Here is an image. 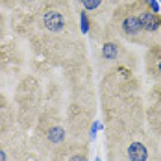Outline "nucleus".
<instances>
[{"label":"nucleus","instance_id":"nucleus-1","mask_svg":"<svg viewBox=\"0 0 161 161\" xmlns=\"http://www.w3.org/2000/svg\"><path fill=\"white\" fill-rule=\"evenodd\" d=\"M98 93L108 161H154L156 143L146 126V102L135 69H111L100 76Z\"/></svg>","mask_w":161,"mask_h":161},{"label":"nucleus","instance_id":"nucleus-2","mask_svg":"<svg viewBox=\"0 0 161 161\" xmlns=\"http://www.w3.org/2000/svg\"><path fill=\"white\" fill-rule=\"evenodd\" d=\"M24 30L33 52L54 67L87 59V50L70 0H48L28 11Z\"/></svg>","mask_w":161,"mask_h":161},{"label":"nucleus","instance_id":"nucleus-3","mask_svg":"<svg viewBox=\"0 0 161 161\" xmlns=\"http://www.w3.org/2000/svg\"><path fill=\"white\" fill-rule=\"evenodd\" d=\"M63 78L67 83V106L65 122L70 141L89 143V128L97 115V91L93 83V70L87 59L63 67Z\"/></svg>","mask_w":161,"mask_h":161},{"label":"nucleus","instance_id":"nucleus-4","mask_svg":"<svg viewBox=\"0 0 161 161\" xmlns=\"http://www.w3.org/2000/svg\"><path fill=\"white\" fill-rule=\"evenodd\" d=\"M43 106L45 95L39 78L33 74H24L15 89V113L20 131H30L35 128Z\"/></svg>","mask_w":161,"mask_h":161},{"label":"nucleus","instance_id":"nucleus-5","mask_svg":"<svg viewBox=\"0 0 161 161\" xmlns=\"http://www.w3.org/2000/svg\"><path fill=\"white\" fill-rule=\"evenodd\" d=\"M106 32L117 35L119 39L133 43V45H141V47H152L145 28L141 24V19L137 15V9L133 6V0H130L126 4H120L115 11L111 19L106 26Z\"/></svg>","mask_w":161,"mask_h":161},{"label":"nucleus","instance_id":"nucleus-6","mask_svg":"<svg viewBox=\"0 0 161 161\" xmlns=\"http://www.w3.org/2000/svg\"><path fill=\"white\" fill-rule=\"evenodd\" d=\"M97 48V69L100 76L109 72L117 67H130L135 69V56L126 48L124 41L109 32H104V37L98 41Z\"/></svg>","mask_w":161,"mask_h":161},{"label":"nucleus","instance_id":"nucleus-7","mask_svg":"<svg viewBox=\"0 0 161 161\" xmlns=\"http://www.w3.org/2000/svg\"><path fill=\"white\" fill-rule=\"evenodd\" d=\"M146 126L156 143V148H161V85L152 83L146 100Z\"/></svg>","mask_w":161,"mask_h":161},{"label":"nucleus","instance_id":"nucleus-8","mask_svg":"<svg viewBox=\"0 0 161 161\" xmlns=\"http://www.w3.org/2000/svg\"><path fill=\"white\" fill-rule=\"evenodd\" d=\"M17 161H52V150L47 148L35 135L22 139Z\"/></svg>","mask_w":161,"mask_h":161},{"label":"nucleus","instance_id":"nucleus-9","mask_svg":"<svg viewBox=\"0 0 161 161\" xmlns=\"http://www.w3.org/2000/svg\"><path fill=\"white\" fill-rule=\"evenodd\" d=\"M52 161H89V143L69 141L52 150Z\"/></svg>","mask_w":161,"mask_h":161},{"label":"nucleus","instance_id":"nucleus-10","mask_svg":"<svg viewBox=\"0 0 161 161\" xmlns=\"http://www.w3.org/2000/svg\"><path fill=\"white\" fill-rule=\"evenodd\" d=\"M19 130L17 113L9 98L0 91V137H8Z\"/></svg>","mask_w":161,"mask_h":161},{"label":"nucleus","instance_id":"nucleus-11","mask_svg":"<svg viewBox=\"0 0 161 161\" xmlns=\"http://www.w3.org/2000/svg\"><path fill=\"white\" fill-rule=\"evenodd\" d=\"M145 70L152 83L161 85V43L146 48L145 54Z\"/></svg>","mask_w":161,"mask_h":161},{"label":"nucleus","instance_id":"nucleus-12","mask_svg":"<svg viewBox=\"0 0 161 161\" xmlns=\"http://www.w3.org/2000/svg\"><path fill=\"white\" fill-rule=\"evenodd\" d=\"M24 135H26V131L17 130L15 133H11L8 137H0V161H17L19 148H20Z\"/></svg>","mask_w":161,"mask_h":161},{"label":"nucleus","instance_id":"nucleus-13","mask_svg":"<svg viewBox=\"0 0 161 161\" xmlns=\"http://www.w3.org/2000/svg\"><path fill=\"white\" fill-rule=\"evenodd\" d=\"M78 24H80V32L83 35H89L91 32V15L85 9H78Z\"/></svg>","mask_w":161,"mask_h":161},{"label":"nucleus","instance_id":"nucleus-14","mask_svg":"<svg viewBox=\"0 0 161 161\" xmlns=\"http://www.w3.org/2000/svg\"><path fill=\"white\" fill-rule=\"evenodd\" d=\"M11 61H13V54L9 52V47H0V72H4Z\"/></svg>","mask_w":161,"mask_h":161},{"label":"nucleus","instance_id":"nucleus-15","mask_svg":"<svg viewBox=\"0 0 161 161\" xmlns=\"http://www.w3.org/2000/svg\"><path fill=\"white\" fill-rule=\"evenodd\" d=\"M100 130L104 131V124H102L100 120H97V119H95V122H93V124H91V128H89V137H87L89 145L97 139V135H98V131H100Z\"/></svg>","mask_w":161,"mask_h":161},{"label":"nucleus","instance_id":"nucleus-16","mask_svg":"<svg viewBox=\"0 0 161 161\" xmlns=\"http://www.w3.org/2000/svg\"><path fill=\"white\" fill-rule=\"evenodd\" d=\"M22 6H28V11H32L35 9L37 6H41V4H45V2H48V0H19Z\"/></svg>","mask_w":161,"mask_h":161},{"label":"nucleus","instance_id":"nucleus-17","mask_svg":"<svg viewBox=\"0 0 161 161\" xmlns=\"http://www.w3.org/2000/svg\"><path fill=\"white\" fill-rule=\"evenodd\" d=\"M146 4L150 6V9H152V11H156V13H159V9H161V4L158 2V0H146Z\"/></svg>","mask_w":161,"mask_h":161},{"label":"nucleus","instance_id":"nucleus-18","mask_svg":"<svg viewBox=\"0 0 161 161\" xmlns=\"http://www.w3.org/2000/svg\"><path fill=\"white\" fill-rule=\"evenodd\" d=\"M154 161H161V148H156V156H154Z\"/></svg>","mask_w":161,"mask_h":161},{"label":"nucleus","instance_id":"nucleus-19","mask_svg":"<svg viewBox=\"0 0 161 161\" xmlns=\"http://www.w3.org/2000/svg\"><path fill=\"white\" fill-rule=\"evenodd\" d=\"M95 161H102V158H100V156H97V158H95Z\"/></svg>","mask_w":161,"mask_h":161},{"label":"nucleus","instance_id":"nucleus-20","mask_svg":"<svg viewBox=\"0 0 161 161\" xmlns=\"http://www.w3.org/2000/svg\"><path fill=\"white\" fill-rule=\"evenodd\" d=\"M2 26H4V24H0V28H2ZM0 32H2V30H0Z\"/></svg>","mask_w":161,"mask_h":161},{"label":"nucleus","instance_id":"nucleus-21","mask_svg":"<svg viewBox=\"0 0 161 161\" xmlns=\"http://www.w3.org/2000/svg\"><path fill=\"white\" fill-rule=\"evenodd\" d=\"M158 2H159V4H161V0H158Z\"/></svg>","mask_w":161,"mask_h":161}]
</instances>
